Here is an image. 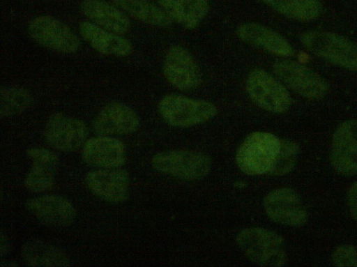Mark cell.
<instances>
[{"label": "cell", "instance_id": "cb8c5ba5", "mask_svg": "<svg viewBox=\"0 0 357 267\" xmlns=\"http://www.w3.org/2000/svg\"><path fill=\"white\" fill-rule=\"evenodd\" d=\"M282 15L300 21L317 18L321 6L317 0H263Z\"/></svg>", "mask_w": 357, "mask_h": 267}, {"label": "cell", "instance_id": "83f0119b", "mask_svg": "<svg viewBox=\"0 0 357 267\" xmlns=\"http://www.w3.org/2000/svg\"><path fill=\"white\" fill-rule=\"evenodd\" d=\"M347 204L352 218L357 222V181L350 185L347 193Z\"/></svg>", "mask_w": 357, "mask_h": 267}, {"label": "cell", "instance_id": "277c9868", "mask_svg": "<svg viewBox=\"0 0 357 267\" xmlns=\"http://www.w3.org/2000/svg\"><path fill=\"white\" fill-rule=\"evenodd\" d=\"M159 112L169 124L188 127L213 118L217 109L212 103L178 95H167L159 102Z\"/></svg>", "mask_w": 357, "mask_h": 267}, {"label": "cell", "instance_id": "9c48e42d", "mask_svg": "<svg viewBox=\"0 0 357 267\" xmlns=\"http://www.w3.org/2000/svg\"><path fill=\"white\" fill-rule=\"evenodd\" d=\"M264 208L268 218L280 224L298 227L307 220V211L299 195L290 188L270 192L264 199Z\"/></svg>", "mask_w": 357, "mask_h": 267}, {"label": "cell", "instance_id": "30bf717a", "mask_svg": "<svg viewBox=\"0 0 357 267\" xmlns=\"http://www.w3.org/2000/svg\"><path fill=\"white\" fill-rule=\"evenodd\" d=\"M273 70L283 82L305 98L319 99L328 92V86L321 76L294 61H278Z\"/></svg>", "mask_w": 357, "mask_h": 267}, {"label": "cell", "instance_id": "9a60e30c", "mask_svg": "<svg viewBox=\"0 0 357 267\" xmlns=\"http://www.w3.org/2000/svg\"><path fill=\"white\" fill-rule=\"evenodd\" d=\"M139 119L129 106L120 102L105 105L93 123V130L99 135H124L135 132L139 128Z\"/></svg>", "mask_w": 357, "mask_h": 267}, {"label": "cell", "instance_id": "4fadbf2b", "mask_svg": "<svg viewBox=\"0 0 357 267\" xmlns=\"http://www.w3.org/2000/svg\"><path fill=\"white\" fill-rule=\"evenodd\" d=\"M164 75L174 86L181 90L197 87L201 73L192 54L181 46L171 47L165 58Z\"/></svg>", "mask_w": 357, "mask_h": 267}, {"label": "cell", "instance_id": "f1b7e54d", "mask_svg": "<svg viewBox=\"0 0 357 267\" xmlns=\"http://www.w3.org/2000/svg\"><path fill=\"white\" fill-rule=\"evenodd\" d=\"M8 243L6 239V236L3 235V233H1V254L3 256L4 254L6 253L8 250Z\"/></svg>", "mask_w": 357, "mask_h": 267}, {"label": "cell", "instance_id": "8fae6325", "mask_svg": "<svg viewBox=\"0 0 357 267\" xmlns=\"http://www.w3.org/2000/svg\"><path fill=\"white\" fill-rule=\"evenodd\" d=\"M331 161L337 173L344 176L357 174V119L343 122L335 131Z\"/></svg>", "mask_w": 357, "mask_h": 267}, {"label": "cell", "instance_id": "ffe728a7", "mask_svg": "<svg viewBox=\"0 0 357 267\" xmlns=\"http://www.w3.org/2000/svg\"><path fill=\"white\" fill-rule=\"evenodd\" d=\"M243 41L280 56H291L293 49L287 40L275 31L259 24L245 23L237 29Z\"/></svg>", "mask_w": 357, "mask_h": 267}, {"label": "cell", "instance_id": "2e32d148", "mask_svg": "<svg viewBox=\"0 0 357 267\" xmlns=\"http://www.w3.org/2000/svg\"><path fill=\"white\" fill-rule=\"evenodd\" d=\"M32 166L24 178V186L30 192L40 193L51 190L58 167L57 155L44 148H31L26 151Z\"/></svg>", "mask_w": 357, "mask_h": 267}, {"label": "cell", "instance_id": "e0dca14e", "mask_svg": "<svg viewBox=\"0 0 357 267\" xmlns=\"http://www.w3.org/2000/svg\"><path fill=\"white\" fill-rule=\"evenodd\" d=\"M82 159L88 165L103 168H116L124 164L123 143L109 136L93 137L84 144Z\"/></svg>", "mask_w": 357, "mask_h": 267}, {"label": "cell", "instance_id": "4316f807", "mask_svg": "<svg viewBox=\"0 0 357 267\" xmlns=\"http://www.w3.org/2000/svg\"><path fill=\"white\" fill-rule=\"evenodd\" d=\"M335 266L339 267H357V247L342 245L337 247L332 255Z\"/></svg>", "mask_w": 357, "mask_h": 267}, {"label": "cell", "instance_id": "44dd1931", "mask_svg": "<svg viewBox=\"0 0 357 267\" xmlns=\"http://www.w3.org/2000/svg\"><path fill=\"white\" fill-rule=\"evenodd\" d=\"M22 257L30 266H69L71 261L59 247L41 239L26 241L22 247Z\"/></svg>", "mask_w": 357, "mask_h": 267}, {"label": "cell", "instance_id": "d6986e66", "mask_svg": "<svg viewBox=\"0 0 357 267\" xmlns=\"http://www.w3.org/2000/svg\"><path fill=\"white\" fill-rule=\"evenodd\" d=\"M82 13L96 25L117 34L127 33L131 26L128 15L117 6L105 0H83Z\"/></svg>", "mask_w": 357, "mask_h": 267}, {"label": "cell", "instance_id": "7c38bea8", "mask_svg": "<svg viewBox=\"0 0 357 267\" xmlns=\"http://www.w3.org/2000/svg\"><path fill=\"white\" fill-rule=\"evenodd\" d=\"M85 183L93 194L110 203L123 202L129 194V176L118 167L91 171L85 177Z\"/></svg>", "mask_w": 357, "mask_h": 267}, {"label": "cell", "instance_id": "5b68a950", "mask_svg": "<svg viewBox=\"0 0 357 267\" xmlns=\"http://www.w3.org/2000/svg\"><path fill=\"white\" fill-rule=\"evenodd\" d=\"M31 38L38 45L50 50L73 54L80 47V40L64 22L50 15H40L28 25Z\"/></svg>", "mask_w": 357, "mask_h": 267}, {"label": "cell", "instance_id": "603a6c76", "mask_svg": "<svg viewBox=\"0 0 357 267\" xmlns=\"http://www.w3.org/2000/svg\"><path fill=\"white\" fill-rule=\"evenodd\" d=\"M127 15L155 26L165 27L172 19L159 6L151 0H112Z\"/></svg>", "mask_w": 357, "mask_h": 267}, {"label": "cell", "instance_id": "ba28073f", "mask_svg": "<svg viewBox=\"0 0 357 267\" xmlns=\"http://www.w3.org/2000/svg\"><path fill=\"white\" fill-rule=\"evenodd\" d=\"M246 87L250 97L260 107L273 113H283L291 105L284 86L267 72L256 69L248 75Z\"/></svg>", "mask_w": 357, "mask_h": 267}, {"label": "cell", "instance_id": "7402d4cb", "mask_svg": "<svg viewBox=\"0 0 357 267\" xmlns=\"http://www.w3.org/2000/svg\"><path fill=\"white\" fill-rule=\"evenodd\" d=\"M172 20L187 29L196 28L208 11L207 0H158Z\"/></svg>", "mask_w": 357, "mask_h": 267}, {"label": "cell", "instance_id": "6da1fadb", "mask_svg": "<svg viewBox=\"0 0 357 267\" xmlns=\"http://www.w3.org/2000/svg\"><path fill=\"white\" fill-rule=\"evenodd\" d=\"M236 242L244 254L262 266H282L287 255L283 238L267 229L254 227L242 230Z\"/></svg>", "mask_w": 357, "mask_h": 267}, {"label": "cell", "instance_id": "484cf974", "mask_svg": "<svg viewBox=\"0 0 357 267\" xmlns=\"http://www.w3.org/2000/svg\"><path fill=\"white\" fill-rule=\"evenodd\" d=\"M300 148L298 145L289 139L281 140L280 148L270 174L283 176L289 173L295 167Z\"/></svg>", "mask_w": 357, "mask_h": 267}, {"label": "cell", "instance_id": "ac0fdd59", "mask_svg": "<svg viewBox=\"0 0 357 267\" xmlns=\"http://www.w3.org/2000/svg\"><path fill=\"white\" fill-rule=\"evenodd\" d=\"M79 31L82 38L102 55L125 57L132 52L130 40L90 21L82 22L79 25Z\"/></svg>", "mask_w": 357, "mask_h": 267}, {"label": "cell", "instance_id": "3957f363", "mask_svg": "<svg viewBox=\"0 0 357 267\" xmlns=\"http://www.w3.org/2000/svg\"><path fill=\"white\" fill-rule=\"evenodd\" d=\"M303 45L314 54L337 66L357 70V45L337 33L312 31L301 37Z\"/></svg>", "mask_w": 357, "mask_h": 267}, {"label": "cell", "instance_id": "7a4b0ae2", "mask_svg": "<svg viewBox=\"0 0 357 267\" xmlns=\"http://www.w3.org/2000/svg\"><path fill=\"white\" fill-rule=\"evenodd\" d=\"M281 140L270 132H255L248 135L236 153V164L249 175L270 173L280 148Z\"/></svg>", "mask_w": 357, "mask_h": 267}, {"label": "cell", "instance_id": "d4e9b609", "mask_svg": "<svg viewBox=\"0 0 357 267\" xmlns=\"http://www.w3.org/2000/svg\"><path fill=\"white\" fill-rule=\"evenodd\" d=\"M29 90L21 86H7L0 92V116L11 117L24 112L33 102Z\"/></svg>", "mask_w": 357, "mask_h": 267}, {"label": "cell", "instance_id": "52a82bcc", "mask_svg": "<svg viewBox=\"0 0 357 267\" xmlns=\"http://www.w3.org/2000/svg\"><path fill=\"white\" fill-rule=\"evenodd\" d=\"M88 128L77 118L61 112L52 114L46 121L44 136L53 148L63 152L77 150L86 142Z\"/></svg>", "mask_w": 357, "mask_h": 267}, {"label": "cell", "instance_id": "8992f818", "mask_svg": "<svg viewBox=\"0 0 357 267\" xmlns=\"http://www.w3.org/2000/svg\"><path fill=\"white\" fill-rule=\"evenodd\" d=\"M155 169L162 173L185 179L196 180L209 171V158L200 152L191 151H168L158 153L152 159Z\"/></svg>", "mask_w": 357, "mask_h": 267}, {"label": "cell", "instance_id": "5bb4252c", "mask_svg": "<svg viewBox=\"0 0 357 267\" xmlns=\"http://www.w3.org/2000/svg\"><path fill=\"white\" fill-rule=\"evenodd\" d=\"M26 208L45 225L64 227L71 224L76 216L73 204L59 194H45L26 201Z\"/></svg>", "mask_w": 357, "mask_h": 267}]
</instances>
